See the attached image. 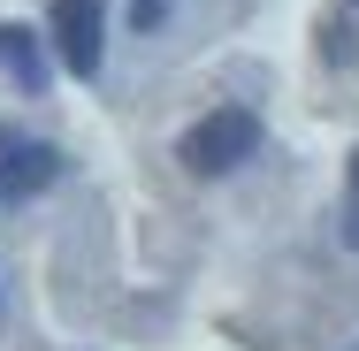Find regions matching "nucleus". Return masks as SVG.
Here are the masks:
<instances>
[{
    "mask_svg": "<svg viewBox=\"0 0 359 351\" xmlns=\"http://www.w3.org/2000/svg\"><path fill=\"white\" fill-rule=\"evenodd\" d=\"M260 153V115L252 107H215V115H199L184 138H176V160L191 168V176H229L237 160H252Z\"/></svg>",
    "mask_w": 359,
    "mask_h": 351,
    "instance_id": "f257e3e1",
    "label": "nucleus"
},
{
    "mask_svg": "<svg viewBox=\"0 0 359 351\" xmlns=\"http://www.w3.org/2000/svg\"><path fill=\"white\" fill-rule=\"evenodd\" d=\"M46 39H54V54H62L76 76H100V54H107V0H54V8H46Z\"/></svg>",
    "mask_w": 359,
    "mask_h": 351,
    "instance_id": "f03ea898",
    "label": "nucleus"
},
{
    "mask_svg": "<svg viewBox=\"0 0 359 351\" xmlns=\"http://www.w3.org/2000/svg\"><path fill=\"white\" fill-rule=\"evenodd\" d=\"M54 176H62V153H54L46 138H0V207L39 199Z\"/></svg>",
    "mask_w": 359,
    "mask_h": 351,
    "instance_id": "7ed1b4c3",
    "label": "nucleus"
},
{
    "mask_svg": "<svg viewBox=\"0 0 359 351\" xmlns=\"http://www.w3.org/2000/svg\"><path fill=\"white\" fill-rule=\"evenodd\" d=\"M0 69L15 76L23 92H39V84H46V54H39V39H31L23 23H0Z\"/></svg>",
    "mask_w": 359,
    "mask_h": 351,
    "instance_id": "20e7f679",
    "label": "nucleus"
},
{
    "mask_svg": "<svg viewBox=\"0 0 359 351\" xmlns=\"http://www.w3.org/2000/svg\"><path fill=\"white\" fill-rule=\"evenodd\" d=\"M168 15H176V0H123V23L130 31H161Z\"/></svg>",
    "mask_w": 359,
    "mask_h": 351,
    "instance_id": "39448f33",
    "label": "nucleus"
},
{
    "mask_svg": "<svg viewBox=\"0 0 359 351\" xmlns=\"http://www.w3.org/2000/svg\"><path fill=\"white\" fill-rule=\"evenodd\" d=\"M344 245L359 252V153H352V176H344Z\"/></svg>",
    "mask_w": 359,
    "mask_h": 351,
    "instance_id": "423d86ee",
    "label": "nucleus"
}]
</instances>
